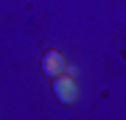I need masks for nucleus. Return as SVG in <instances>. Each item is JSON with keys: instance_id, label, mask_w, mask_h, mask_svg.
Masks as SVG:
<instances>
[{"instance_id": "1", "label": "nucleus", "mask_w": 126, "mask_h": 120, "mask_svg": "<svg viewBox=\"0 0 126 120\" xmlns=\"http://www.w3.org/2000/svg\"><path fill=\"white\" fill-rule=\"evenodd\" d=\"M53 95H56V101L59 103H73L76 101V81H73L70 76H53Z\"/></svg>"}, {"instance_id": "2", "label": "nucleus", "mask_w": 126, "mask_h": 120, "mask_svg": "<svg viewBox=\"0 0 126 120\" xmlns=\"http://www.w3.org/2000/svg\"><path fill=\"white\" fill-rule=\"evenodd\" d=\"M42 70H45V76H59V73L64 70V59L59 50H45L42 53Z\"/></svg>"}]
</instances>
